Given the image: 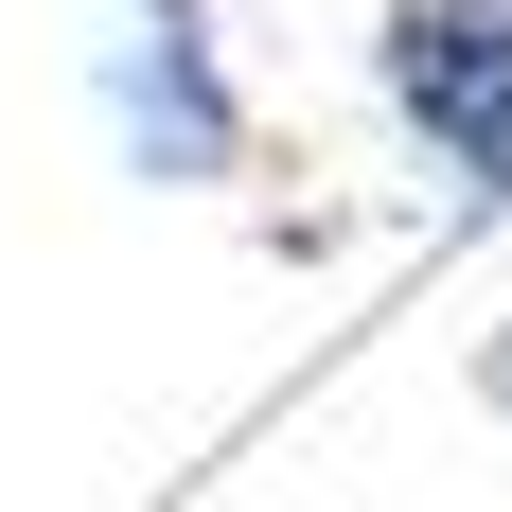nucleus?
<instances>
[{
	"instance_id": "obj_4",
	"label": "nucleus",
	"mask_w": 512,
	"mask_h": 512,
	"mask_svg": "<svg viewBox=\"0 0 512 512\" xmlns=\"http://www.w3.org/2000/svg\"><path fill=\"white\" fill-rule=\"evenodd\" d=\"M124 18H195V0H124Z\"/></svg>"
},
{
	"instance_id": "obj_1",
	"label": "nucleus",
	"mask_w": 512,
	"mask_h": 512,
	"mask_svg": "<svg viewBox=\"0 0 512 512\" xmlns=\"http://www.w3.org/2000/svg\"><path fill=\"white\" fill-rule=\"evenodd\" d=\"M371 71H389V124L460 177V212H495L512 195V0H389Z\"/></svg>"
},
{
	"instance_id": "obj_2",
	"label": "nucleus",
	"mask_w": 512,
	"mask_h": 512,
	"mask_svg": "<svg viewBox=\"0 0 512 512\" xmlns=\"http://www.w3.org/2000/svg\"><path fill=\"white\" fill-rule=\"evenodd\" d=\"M106 124H124V159L177 177V195L248 177V106H230V71H212L195 18H124V36H106Z\"/></svg>"
},
{
	"instance_id": "obj_3",
	"label": "nucleus",
	"mask_w": 512,
	"mask_h": 512,
	"mask_svg": "<svg viewBox=\"0 0 512 512\" xmlns=\"http://www.w3.org/2000/svg\"><path fill=\"white\" fill-rule=\"evenodd\" d=\"M477 389H495V407H512V336H495V354H477Z\"/></svg>"
}]
</instances>
